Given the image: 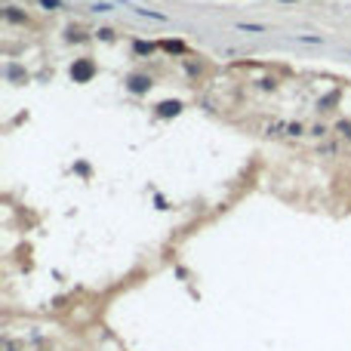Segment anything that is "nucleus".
Returning <instances> with one entry per match:
<instances>
[{
	"mask_svg": "<svg viewBox=\"0 0 351 351\" xmlns=\"http://www.w3.org/2000/svg\"><path fill=\"white\" fill-rule=\"evenodd\" d=\"M71 77H74V81H90V77H93V62H77L71 68Z\"/></svg>",
	"mask_w": 351,
	"mask_h": 351,
	"instance_id": "nucleus-1",
	"label": "nucleus"
},
{
	"mask_svg": "<svg viewBox=\"0 0 351 351\" xmlns=\"http://www.w3.org/2000/svg\"><path fill=\"white\" fill-rule=\"evenodd\" d=\"M130 90H133V93H148V90H151V81H148L145 74H133V77H130Z\"/></svg>",
	"mask_w": 351,
	"mask_h": 351,
	"instance_id": "nucleus-2",
	"label": "nucleus"
},
{
	"mask_svg": "<svg viewBox=\"0 0 351 351\" xmlns=\"http://www.w3.org/2000/svg\"><path fill=\"white\" fill-rule=\"evenodd\" d=\"M170 114H179V102H164L161 105V117H170Z\"/></svg>",
	"mask_w": 351,
	"mask_h": 351,
	"instance_id": "nucleus-3",
	"label": "nucleus"
},
{
	"mask_svg": "<svg viewBox=\"0 0 351 351\" xmlns=\"http://www.w3.org/2000/svg\"><path fill=\"white\" fill-rule=\"evenodd\" d=\"M93 13H111V7L108 4H93Z\"/></svg>",
	"mask_w": 351,
	"mask_h": 351,
	"instance_id": "nucleus-4",
	"label": "nucleus"
},
{
	"mask_svg": "<svg viewBox=\"0 0 351 351\" xmlns=\"http://www.w3.org/2000/svg\"><path fill=\"white\" fill-rule=\"evenodd\" d=\"M296 41H302V44H324L321 37H296Z\"/></svg>",
	"mask_w": 351,
	"mask_h": 351,
	"instance_id": "nucleus-5",
	"label": "nucleus"
},
{
	"mask_svg": "<svg viewBox=\"0 0 351 351\" xmlns=\"http://www.w3.org/2000/svg\"><path fill=\"white\" fill-rule=\"evenodd\" d=\"M238 28H241V31H265L262 25H238Z\"/></svg>",
	"mask_w": 351,
	"mask_h": 351,
	"instance_id": "nucleus-6",
	"label": "nucleus"
},
{
	"mask_svg": "<svg viewBox=\"0 0 351 351\" xmlns=\"http://www.w3.org/2000/svg\"><path fill=\"white\" fill-rule=\"evenodd\" d=\"M41 4H44L47 10H56V7H59V0H41Z\"/></svg>",
	"mask_w": 351,
	"mask_h": 351,
	"instance_id": "nucleus-7",
	"label": "nucleus"
},
{
	"mask_svg": "<svg viewBox=\"0 0 351 351\" xmlns=\"http://www.w3.org/2000/svg\"><path fill=\"white\" fill-rule=\"evenodd\" d=\"M348 56H351V53H348Z\"/></svg>",
	"mask_w": 351,
	"mask_h": 351,
	"instance_id": "nucleus-8",
	"label": "nucleus"
}]
</instances>
